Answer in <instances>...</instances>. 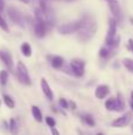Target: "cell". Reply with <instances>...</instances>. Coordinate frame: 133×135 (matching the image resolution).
<instances>
[{
  "label": "cell",
  "instance_id": "obj_1",
  "mask_svg": "<svg viewBox=\"0 0 133 135\" xmlns=\"http://www.w3.org/2000/svg\"><path fill=\"white\" fill-rule=\"evenodd\" d=\"M97 31V24L91 16L86 14L80 19V28L78 31V39L80 42H88Z\"/></svg>",
  "mask_w": 133,
  "mask_h": 135
},
{
  "label": "cell",
  "instance_id": "obj_2",
  "mask_svg": "<svg viewBox=\"0 0 133 135\" xmlns=\"http://www.w3.org/2000/svg\"><path fill=\"white\" fill-rule=\"evenodd\" d=\"M15 74H16V78L24 85H31L32 81H31L30 74H28V70L26 65L23 63V62L19 61L18 64H16V69H15Z\"/></svg>",
  "mask_w": 133,
  "mask_h": 135
},
{
  "label": "cell",
  "instance_id": "obj_3",
  "mask_svg": "<svg viewBox=\"0 0 133 135\" xmlns=\"http://www.w3.org/2000/svg\"><path fill=\"white\" fill-rule=\"evenodd\" d=\"M70 69L73 76L75 77H82L85 75V62L80 58H74L71 61Z\"/></svg>",
  "mask_w": 133,
  "mask_h": 135
},
{
  "label": "cell",
  "instance_id": "obj_4",
  "mask_svg": "<svg viewBox=\"0 0 133 135\" xmlns=\"http://www.w3.org/2000/svg\"><path fill=\"white\" fill-rule=\"evenodd\" d=\"M79 28H80V19L60 25L58 27V32L60 35H72V33H77L79 31Z\"/></svg>",
  "mask_w": 133,
  "mask_h": 135
},
{
  "label": "cell",
  "instance_id": "obj_5",
  "mask_svg": "<svg viewBox=\"0 0 133 135\" xmlns=\"http://www.w3.org/2000/svg\"><path fill=\"white\" fill-rule=\"evenodd\" d=\"M7 14H8L9 19H11L12 21H13L14 24H16V25L21 26V27H24L25 26V23H24V18L23 16H21V13L16 9V7H8L7 8Z\"/></svg>",
  "mask_w": 133,
  "mask_h": 135
},
{
  "label": "cell",
  "instance_id": "obj_6",
  "mask_svg": "<svg viewBox=\"0 0 133 135\" xmlns=\"http://www.w3.org/2000/svg\"><path fill=\"white\" fill-rule=\"evenodd\" d=\"M117 36V20L114 18H111L108 21V31L106 35V40H105V45L107 46Z\"/></svg>",
  "mask_w": 133,
  "mask_h": 135
},
{
  "label": "cell",
  "instance_id": "obj_7",
  "mask_svg": "<svg viewBox=\"0 0 133 135\" xmlns=\"http://www.w3.org/2000/svg\"><path fill=\"white\" fill-rule=\"evenodd\" d=\"M47 27L46 23L39 19H34V24H33V28H34V33L38 38H44L47 33Z\"/></svg>",
  "mask_w": 133,
  "mask_h": 135
},
{
  "label": "cell",
  "instance_id": "obj_8",
  "mask_svg": "<svg viewBox=\"0 0 133 135\" xmlns=\"http://www.w3.org/2000/svg\"><path fill=\"white\" fill-rule=\"evenodd\" d=\"M132 120V114L131 113H125L123 116L115 119L114 121L112 122V126L115 127V128H123V127H126L127 124H130Z\"/></svg>",
  "mask_w": 133,
  "mask_h": 135
},
{
  "label": "cell",
  "instance_id": "obj_9",
  "mask_svg": "<svg viewBox=\"0 0 133 135\" xmlns=\"http://www.w3.org/2000/svg\"><path fill=\"white\" fill-rule=\"evenodd\" d=\"M0 59H1V62L6 65L7 69L11 70V71L13 70V68H14L13 58H12L9 52H7L6 50H0Z\"/></svg>",
  "mask_w": 133,
  "mask_h": 135
},
{
  "label": "cell",
  "instance_id": "obj_10",
  "mask_svg": "<svg viewBox=\"0 0 133 135\" xmlns=\"http://www.w3.org/2000/svg\"><path fill=\"white\" fill-rule=\"evenodd\" d=\"M110 94V86L106 85V84H101V85H98L96 88V91H94V95L98 100H104L106 96Z\"/></svg>",
  "mask_w": 133,
  "mask_h": 135
},
{
  "label": "cell",
  "instance_id": "obj_11",
  "mask_svg": "<svg viewBox=\"0 0 133 135\" xmlns=\"http://www.w3.org/2000/svg\"><path fill=\"white\" fill-rule=\"evenodd\" d=\"M49 63H51V66L53 69H63L64 65H65V59L63 58L61 56H49Z\"/></svg>",
  "mask_w": 133,
  "mask_h": 135
},
{
  "label": "cell",
  "instance_id": "obj_12",
  "mask_svg": "<svg viewBox=\"0 0 133 135\" xmlns=\"http://www.w3.org/2000/svg\"><path fill=\"white\" fill-rule=\"evenodd\" d=\"M108 7H110V11H111V13L113 14L115 20L119 19L120 14H121V9H120L119 2H118L117 0H110V1H108Z\"/></svg>",
  "mask_w": 133,
  "mask_h": 135
},
{
  "label": "cell",
  "instance_id": "obj_13",
  "mask_svg": "<svg viewBox=\"0 0 133 135\" xmlns=\"http://www.w3.org/2000/svg\"><path fill=\"white\" fill-rule=\"evenodd\" d=\"M40 85H41V90L42 93H44V95L46 96L47 100L52 101L54 98V95H53V91H52L51 86L48 85V83H47V81L45 78H41V81H40Z\"/></svg>",
  "mask_w": 133,
  "mask_h": 135
},
{
  "label": "cell",
  "instance_id": "obj_14",
  "mask_svg": "<svg viewBox=\"0 0 133 135\" xmlns=\"http://www.w3.org/2000/svg\"><path fill=\"white\" fill-rule=\"evenodd\" d=\"M114 55V51H113V49H111V47L108 46H103L100 49V51H99V56H100L101 59H110L111 57Z\"/></svg>",
  "mask_w": 133,
  "mask_h": 135
},
{
  "label": "cell",
  "instance_id": "obj_15",
  "mask_svg": "<svg viewBox=\"0 0 133 135\" xmlns=\"http://www.w3.org/2000/svg\"><path fill=\"white\" fill-rule=\"evenodd\" d=\"M20 51L25 57H31L32 56V46L30 43H23L20 45Z\"/></svg>",
  "mask_w": 133,
  "mask_h": 135
},
{
  "label": "cell",
  "instance_id": "obj_16",
  "mask_svg": "<svg viewBox=\"0 0 133 135\" xmlns=\"http://www.w3.org/2000/svg\"><path fill=\"white\" fill-rule=\"evenodd\" d=\"M115 107H117V100H115V97H110L105 102V108L108 110V112L115 110Z\"/></svg>",
  "mask_w": 133,
  "mask_h": 135
},
{
  "label": "cell",
  "instance_id": "obj_17",
  "mask_svg": "<svg viewBox=\"0 0 133 135\" xmlns=\"http://www.w3.org/2000/svg\"><path fill=\"white\" fill-rule=\"evenodd\" d=\"M117 100V107H115V112H123L125 109V101L123 98L121 94H118V96L115 97Z\"/></svg>",
  "mask_w": 133,
  "mask_h": 135
},
{
  "label": "cell",
  "instance_id": "obj_18",
  "mask_svg": "<svg viewBox=\"0 0 133 135\" xmlns=\"http://www.w3.org/2000/svg\"><path fill=\"white\" fill-rule=\"evenodd\" d=\"M32 115H33V117H34V120L37 122H41L42 121L41 110H40L37 105H32Z\"/></svg>",
  "mask_w": 133,
  "mask_h": 135
},
{
  "label": "cell",
  "instance_id": "obj_19",
  "mask_svg": "<svg viewBox=\"0 0 133 135\" xmlns=\"http://www.w3.org/2000/svg\"><path fill=\"white\" fill-rule=\"evenodd\" d=\"M8 129L13 135L18 134V122L15 119H11L8 122Z\"/></svg>",
  "mask_w": 133,
  "mask_h": 135
},
{
  "label": "cell",
  "instance_id": "obj_20",
  "mask_svg": "<svg viewBox=\"0 0 133 135\" xmlns=\"http://www.w3.org/2000/svg\"><path fill=\"white\" fill-rule=\"evenodd\" d=\"M2 100H4V103L6 104L7 108H11V109H13L14 107H15V103H14L13 98L11 97V96L8 95H4L2 96Z\"/></svg>",
  "mask_w": 133,
  "mask_h": 135
},
{
  "label": "cell",
  "instance_id": "obj_21",
  "mask_svg": "<svg viewBox=\"0 0 133 135\" xmlns=\"http://www.w3.org/2000/svg\"><path fill=\"white\" fill-rule=\"evenodd\" d=\"M8 71H6V70H1L0 71V84L1 85H6L7 82H8Z\"/></svg>",
  "mask_w": 133,
  "mask_h": 135
},
{
  "label": "cell",
  "instance_id": "obj_22",
  "mask_svg": "<svg viewBox=\"0 0 133 135\" xmlns=\"http://www.w3.org/2000/svg\"><path fill=\"white\" fill-rule=\"evenodd\" d=\"M82 121H84L88 127H94L96 126V121H94V119L92 117V115H90V114L84 115V116H82Z\"/></svg>",
  "mask_w": 133,
  "mask_h": 135
},
{
  "label": "cell",
  "instance_id": "obj_23",
  "mask_svg": "<svg viewBox=\"0 0 133 135\" xmlns=\"http://www.w3.org/2000/svg\"><path fill=\"white\" fill-rule=\"evenodd\" d=\"M123 64H124V66L130 72H132V74H133V59H131V58H124Z\"/></svg>",
  "mask_w": 133,
  "mask_h": 135
},
{
  "label": "cell",
  "instance_id": "obj_24",
  "mask_svg": "<svg viewBox=\"0 0 133 135\" xmlns=\"http://www.w3.org/2000/svg\"><path fill=\"white\" fill-rule=\"evenodd\" d=\"M0 27H1L5 32H9V28H8V25H7V21L5 20V18L2 17L1 12H0Z\"/></svg>",
  "mask_w": 133,
  "mask_h": 135
},
{
  "label": "cell",
  "instance_id": "obj_25",
  "mask_svg": "<svg viewBox=\"0 0 133 135\" xmlns=\"http://www.w3.org/2000/svg\"><path fill=\"white\" fill-rule=\"evenodd\" d=\"M45 121H46L47 126H48V127H51V128H54V127H56V124H57L56 120H54L53 117H51V116H47L46 119H45Z\"/></svg>",
  "mask_w": 133,
  "mask_h": 135
},
{
  "label": "cell",
  "instance_id": "obj_26",
  "mask_svg": "<svg viewBox=\"0 0 133 135\" xmlns=\"http://www.w3.org/2000/svg\"><path fill=\"white\" fill-rule=\"evenodd\" d=\"M59 104H60V107L63 108V109H68V102L65 98H60V100H59Z\"/></svg>",
  "mask_w": 133,
  "mask_h": 135
},
{
  "label": "cell",
  "instance_id": "obj_27",
  "mask_svg": "<svg viewBox=\"0 0 133 135\" xmlns=\"http://www.w3.org/2000/svg\"><path fill=\"white\" fill-rule=\"evenodd\" d=\"M68 108H70V109H72V110H75V108H77V104H75L73 101H70V102H68Z\"/></svg>",
  "mask_w": 133,
  "mask_h": 135
},
{
  "label": "cell",
  "instance_id": "obj_28",
  "mask_svg": "<svg viewBox=\"0 0 133 135\" xmlns=\"http://www.w3.org/2000/svg\"><path fill=\"white\" fill-rule=\"evenodd\" d=\"M129 49L131 50L133 54V39H129Z\"/></svg>",
  "mask_w": 133,
  "mask_h": 135
},
{
  "label": "cell",
  "instance_id": "obj_29",
  "mask_svg": "<svg viewBox=\"0 0 133 135\" xmlns=\"http://www.w3.org/2000/svg\"><path fill=\"white\" fill-rule=\"evenodd\" d=\"M51 129H52V135H60L58 129H56V128H51Z\"/></svg>",
  "mask_w": 133,
  "mask_h": 135
},
{
  "label": "cell",
  "instance_id": "obj_30",
  "mask_svg": "<svg viewBox=\"0 0 133 135\" xmlns=\"http://www.w3.org/2000/svg\"><path fill=\"white\" fill-rule=\"evenodd\" d=\"M4 7H5L4 0H0V12H2V11H4Z\"/></svg>",
  "mask_w": 133,
  "mask_h": 135
},
{
  "label": "cell",
  "instance_id": "obj_31",
  "mask_svg": "<svg viewBox=\"0 0 133 135\" xmlns=\"http://www.w3.org/2000/svg\"><path fill=\"white\" fill-rule=\"evenodd\" d=\"M20 1L23 2V4H30L31 0H20Z\"/></svg>",
  "mask_w": 133,
  "mask_h": 135
},
{
  "label": "cell",
  "instance_id": "obj_32",
  "mask_svg": "<svg viewBox=\"0 0 133 135\" xmlns=\"http://www.w3.org/2000/svg\"><path fill=\"white\" fill-rule=\"evenodd\" d=\"M64 1H67V2H73V1H77V0H64Z\"/></svg>",
  "mask_w": 133,
  "mask_h": 135
},
{
  "label": "cell",
  "instance_id": "obj_33",
  "mask_svg": "<svg viewBox=\"0 0 133 135\" xmlns=\"http://www.w3.org/2000/svg\"><path fill=\"white\" fill-rule=\"evenodd\" d=\"M130 105H131V108H132V110H133V101H131V103H130Z\"/></svg>",
  "mask_w": 133,
  "mask_h": 135
},
{
  "label": "cell",
  "instance_id": "obj_34",
  "mask_svg": "<svg viewBox=\"0 0 133 135\" xmlns=\"http://www.w3.org/2000/svg\"><path fill=\"white\" fill-rule=\"evenodd\" d=\"M131 101H133V91L131 93Z\"/></svg>",
  "mask_w": 133,
  "mask_h": 135
},
{
  "label": "cell",
  "instance_id": "obj_35",
  "mask_svg": "<svg viewBox=\"0 0 133 135\" xmlns=\"http://www.w3.org/2000/svg\"><path fill=\"white\" fill-rule=\"evenodd\" d=\"M97 135H103V133H98V134H97Z\"/></svg>",
  "mask_w": 133,
  "mask_h": 135
},
{
  "label": "cell",
  "instance_id": "obj_36",
  "mask_svg": "<svg viewBox=\"0 0 133 135\" xmlns=\"http://www.w3.org/2000/svg\"><path fill=\"white\" fill-rule=\"evenodd\" d=\"M107 1H110V0H107Z\"/></svg>",
  "mask_w": 133,
  "mask_h": 135
}]
</instances>
